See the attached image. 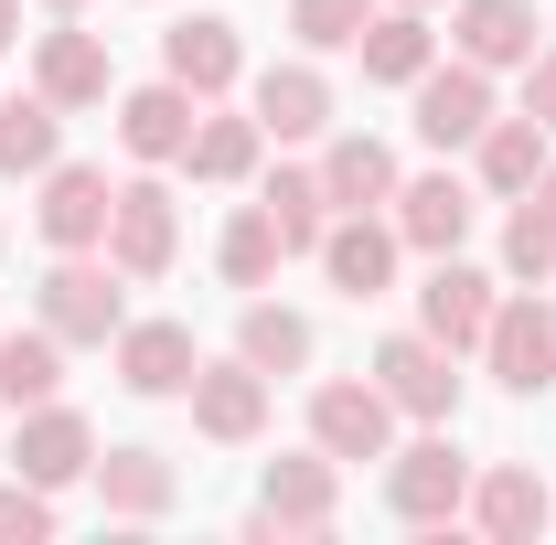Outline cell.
I'll use <instances>...</instances> for the list:
<instances>
[{
    "mask_svg": "<svg viewBox=\"0 0 556 545\" xmlns=\"http://www.w3.org/2000/svg\"><path fill=\"white\" fill-rule=\"evenodd\" d=\"M386 503H396L407 524H460V503H471V460L450 449V428L386 449Z\"/></svg>",
    "mask_w": 556,
    "mask_h": 545,
    "instance_id": "obj_1",
    "label": "cell"
},
{
    "mask_svg": "<svg viewBox=\"0 0 556 545\" xmlns=\"http://www.w3.org/2000/svg\"><path fill=\"white\" fill-rule=\"evenodd\" d=\"M375 385H386L396 417H417V428H450V407H460L450 342H428V332H386V342H375Z\"/></svg>",
    "mask_w": 556,
    "mask_h": 545,
    "instance_id": "obj_2",
    "label": "cell"
},
{
    "mask_svg": "<svg viewBox=\"0 0 556 545\" xmlns=\"http://www.w3.org/2000/svg\"><path fill=\"white\" fill-rule=\"evenodd\" d=\"M482 364H492V385H514V396H546L556 385V300H503L492 310V332H482Z\"/></svg>",
    "mask_w": 556,
    "mask_h": 545,
    "instance_id": "obj_3",
    "label": "cell"
},
{
    "mask_svg": "<svg viewBox=\"0 0 556 545\" xmlns=\"http://www.w3.org/2000/svg\"><path fill=\"white\" fill-rule=\"evenodd\" d=\"M172 246H182V214H172V182H118V204H108V268L118 278H161L172 268Z\"/></svg>",
    "mask_w": 556,
    "mask_h": 545,
    "instance_id": "obj_4",
    "label": "cell"
},
{
    "mask_svg": "<svg viewBox=\"0 0 556 545\" xmlns=\"http://www.w3.org/2000/svg\"><path fill=\"white\" fill-rule=\"evenodd\" d=\"M118 321H129V289H118V268H97V246L43 278V332L54 342H118Z\"/></svg>",
    "mask_w": 556,
    "mask_h": 545,
    "instance_id": "obj_5",
    "label": "cell"
},
{
    "mask_svg": "<svg viewBox=\"0 0 556 545\" xmlns=\"http://www.w3.org/2000/svg\"><path fill=\"white\" fill-rule=\"evenodd\" d=\"M332 503H343V460L311 439V449H289V460H268V481H257V514H268L278 535H321L332 524Z\"/></svg>",
    "mask_w": 556,
    "mask_h": 545,
    "instance_id": "obj_6",
    "label": "cell"
},
{
    "mask_svg": "<svg viewBox=\"0 0 556 545\" xmlns=\"http://www.w3.org/2000/svg\"><path fill=\"white\" fill-rule=\"evenodd\" d=\"M108 204H118V182H108L97 161H54V172H43V204H33V225H43V246L86 257V246H108Z\"/></svg>",
    "mask_w": 556,
    "mask_h": 545,
    "instance_id": "obj_7",
    "label": "cell"
},
{
    "mask_svg": "<svg viewBox=\"0 0 556 545\" xmlns=\"http://www.w3.org/2000/svg\"><path fill=\"white\" fill-rule=\"evenodd\" d=\"M311 439L332 449V460H386L396 449V396L364 375V385H321L311 396Z\"/></svg>",
    "mask_w": 556,
    "mask_h": 545,
    "instance_id": "obj_8",
    "label": "cell"
},
{
    "mask_svg": "<svg viewBox=\"0 0 556 545\" xmlns=\"http://www.w3.org/2000/svg\"><path fill=\"white\" fill-rule=\"evenodd\" d=\"M482 129H492V75L482 65L450 54V65L417 75V139H428V150H471Z\"/></svg>",
    "mask_w": 556,
    "mask_h": 545,
    "instance_id": "obj_9",
    "label": "cell"
},
{
    "mask_svg": "<svg viewBox=\"0 0 556 545\" xmlns=\"http://www.w3.org/2000/svg\"><path fill=\"white\" fill-rule=\"evenodd\" d=\"M11 471H22V481H43V492H65V481H86V471H97V428H86L75 407H54V396H43V407H22Z\"/></svg>",
    "mask_w": 556,
    "mask_h": 545,
    "instance_id": "obj_10",
    "label": "cell"
},
{
    "mask_svg": "<svg viewBox=\"0 0 556 545\" xmlns=\"http://www.w3.org/2000/svg\"><path fill=\"white\" fill-rule=\"evenodd\" d=\"M460 514H471L492 545H535L556 524V492H546V471L503 460V471H471V503H460Z\"/></svg>",
    "mask_w": 556,
    "mask_h": 545,
    "instance_id": "obj_11",
    "label": "cell"
},
{
    "mask_svg": "<svg viewBox=\"0 0 556 545\" xmlns=\"http://www.w3.org/2000/svg\"><path fill=\"white\" fill-rule=\"evenodd\" d=\"M193 428H204L214 449H247L257 428H268V375L236 353V364H193Z\"/></svg>",
    "mask_w": 556,
    "mask_h": 545,
    "instance_id": "obj_12",
    "label": "cell"
},
{
    "mask_svg": "<svg viewBox=\"0 0 556 545\" xmlns=\"http://www.w3.org/2000/svg\"><path fill=\"white\" fill-rule=\"evenodd\" d=\"M492 310H503V300H492V278L460 268V257H439V268H428V289H417V332L450 342V353H482Z\"/></svg>",
    "mask_w": 556,
    "mask_h": 545,
    "instance_id": "obj_13",
    "label": "cell"
},
{
    "mask_svg": "<svg viewBox=\"0 0 556 545\" xmlns=\"http://www.w3.org/2000/svg\"><path fill=\"white\" fill-rule=\"evenodd\" d=\"M161 75H172V86H193V97L214 107V97L247 75V43H236V22H225V11H193V22H172V33H161Z\"/></svg>",
    "mask_w": 556,
    "mask_h": 545,
    "instance_id": "obj_14",
    "label": "cell"
},
{
    "mask_svg": "<svg viewBox=\"0 0 556 545\" xmlns=\"http://www.w3.org/2000/svg\"><path fill=\"white\" fill-rule=\"evenodd\" d=\"M193 118H204L193 86H172V75H161V86H129V97H118V150H129V161H182V150H193Z\"/></svg>",
    "mask_w": 556,
    "mask_h": 545,
    "instance_id": "obj_15",
    "label": "cell"
},
{
    "mask_svg": "<svg viewBox=\"0 0 556 545\" xmlns=\"http://www.w3.org/2000/svg\"><path fill=\"white\" fill-rule=\"evenodd\" d=\"M396 257H407L396 214H343V225L321 236V268H332V289H343V300H386V278H396Z\"/></svg>",
    "mask_w": 556,
    "mask_h": 545,
    "instance_id": "obj_16",
    "label": "cell"
},
{
    "mask_svg": "<svg viewBox=\"0 0 556 545\" xmlns=\"http://www.w3.org/2000/svg\"><path fill=\"white\" fill-rule=\"evenodd\" d=\"M108 353H118V385L129 396H193V364H204L182 321H118Z\"/></svg>",
    "mask_w": 556,
    "mask_h": 545,
    "instance_id": "obj_17",
    "label": "cell"
},
{
    "mask_svg": "<svg viewBox=\"0 0 556 545\" xmlns=\"http://www.w3.org/2000/svg\"><path fill=\"white\" fill-rule=\"evenodd\" d=\"M450 43H460V65H535V0H460L450 11Z\"/></svg>",
    "mask_w": 556,
    "mask_h": 545,
    "instance_id": "obj_18",
    "label": "cell"
},
{
    "mask_svg": "<svg viewBox=\"0 0 556 545\" xmlns=\"http://www.w3.org/2000/svg\"><path fill=\"white\" fill-rule=\"evenodd\" d=\"M471 182H450V172H428V182H396V236H407L417 257H460V236H471Z\"/></svg>",
    "mask_w": 556,
    "mask_h": 545,
    "instance_id": "obj_19",
    "label": "cell"
},
{
    "mask_svg": "<svg viewBox=\"0 0 556 545\" xmlns=\"http://www.w3.org/2000/svg\"><path fill=\"white\" fill-rule=\"evenodd\" d=\"M33 86L54 97V107H108V43L97 33H75V11L43 33V54H33Z\"/></svg>",
    "mask_w": 556,
    "mask_h": 545,
    "instance_id": "obj_20",
    "label": "cell"
},
{
    "mask_svg": "<svg viewBox=\"0 0 556 545\" xmlns=\"http://www.w3.org/2000/svg\"><path fill=\"white\" fill-rule=\"evenodd\" d=\"M257 129L268 139H321L332 129V75L311 65V54L300 65H268L257 75Z\"/></svg>",
    "mask_w": 556,
    "mask_h": 545,
    "instance_id": "obj_21",
    "label": "cell"
},
{
    "mask_svg": "<svg viewBox=\"0 0 556 545\" xmlns=\"http://www.w3.org/2000/svg\"><path fill=\"white\" fill-rule=\"evenodd\" d=\"M503 278L514 289H556V172H535L514 193V225H503Z\"/></svg>",
    "mask_w": 556,
    "mask_h": 545,
    "instance_id": "obj_22",
    "label": "cell"
},
{
    "mask_svg": "<svg viewBox=\"0 0 556 545\" xmlns=\"http://www.w3.org/2000/svg\"><path fill=\"white\" fill-rule=\"evenodd\" d=\"M353 54H364V75H375V86H417V75L439 65V33H428V11H407V0H396V11H375V22L353 33Z\"/></svg>",
    "mask_w": 556,
    "mask_h": 545,
    "instance_id": "obj_23",
    "label": "cell"
},
{
    "mask_svg": "<svg viewBox=\"0 0 556 545\" xmlns=\"http://www.w3.org/2000/svg\"><path fill=\"white\" fill-rule=\"evenodd\" d=\"M321 193H332V214H375V204H396V150L386 139H332L321 150Z\"/></svg>",
    "mask_w": 556,
    "mask_h": 545,
    "instance_id": "obj_24",
    "label": "cell"
},
{
    "mask_svg": "<svg viewBox=\"0 0 556 545\" xmlns=\"http://www.w3.org/2000/svg\"><path fill=\"white\" fill-rule=\"evenodd\" d=\"M86 481H97V503H108V514H129V524L172 514V492H182L161 449H97V471H86Z\"/></svg>",
    "mask_w": 556,
    "mask_h": 545,
    "instance_id": "obj_25",
    "label": "cell"
},
{
    "mask_svg": "<svg viewBox=\"0 0 556 545\" xmlns=\"http://www.w3.org/2000/svg\"><path fill=\"white\" fill-rule=\"evenodd\" d=\"M471 172H482V193H503V204H514V193L546 172V129H535V118H492V129L471 139Z\"/></svg>",
    "mask_w": 556,
    "mask_h": 545,
    "instance_id": "obj_26",
    "label": "cell"
},
{
    "mask_svg": "<svg viewBox=\"0 0 556 545\" xmlns=\"http://www.w3.org/2000/svg\"><path fill=\"white\" fill-rule=\"evenodd\" d=\"M54 161H65V107L33 86L0 107V172H54Z\"/></svg>",
    "mask_w": 556,
    "mask_h": 545,
    "instance_id": "obj_27",
    "label": "cell"
},
{
    "mask_svg": "<svg viewBox=\"0 0 556 545\" xmlns=\"http://www.w3.org/2000/svg\"><path fill=\"white\" fill-rule=\"evenodd\" d=\"M257 150H268V129H257V107H247V118H193V150H182V161H193V182H247V172H257Z\"/></svg>",
    "mask_w": 556,
    "mask_h": 545,
    "instance_id": "obj_28",
    "label": "cell"
},
{
    "mask_svg": "<svg viewBox=\"0 0 556 545\" xmlns=\"http://www.w3.org/2000/svg\"><path fill=\"white\" fill-rule=\"evenodd\" d=\"M54 385H65V342L43 321L33 332H0V407H43Z\"/></svg>",
    "mask_w": 556,
    "mask_h": 545,
    "instance_id": "obj_29",
    "label": "cell"
},
{
    "mask_svg": "<svg viewBox=\"0 0 556 545\" xmlns=\"http://www.w3.org/2000/svg\"><path fill=\"white\" fill-rule=\"evenodd\" d=\"M257 204H268V225H278V246H289V257H300V246L321 257V236H332V193H321V172H278Z\"/></svg>",
    "mask_w": 556,
    "mask_h": 545,
    "instance_id": "obj_30",
    "label": "cell"
},
{
    "mask_svg": "<svg viewBox=\"0 0 556 545\" xmlns=\"http://www.w3.org/2000/svg\"><path fill=\"white\" fill-rule=\"evenodd\" d=\"M236 353H247L257 375H300V364H311V321H300V310H278V300H247Z\"/></svg>",
    "mask_w": 556,
    "mask_h": 545,
    "instance_id": "obj_31",
    "label": "cell"
},
{
    "mask_svg": "<svg viewBox=\"0 0 556 545\" xmlns=\"http://www.w3.org/2000/svg\"><path fill=\"white\" fill-rule=\"evenodd\" d=\"M278 257H289V246H278L268 204H247L236 225H225V246H214V268L236 278V289H268V278H278Z\"/></svg>",
    "mask_w": 556,
    "mask_h": 545,
    "instance_id": "obj_32",
    "label": "cell"
},
{
    "mask_svg": "<svg viewBox=\"0 0 556 545\" xmlns=\"http://www.w3.org/2000/svg\"><path fill=\"white\" fill-rule=\"evenodd\" d=\"M364 22H375V0H289V33H300V54H343Z\"/></svg>",
    "mask_w": 556,
    "mask_h": 545,
    "instance_id": "obj_33",
    "label": "cell"
},
{
    "mask_svg": "<svg viewBox=\"0 0 556 545\" xmlns=\"http://www.w3.org/2000/svg\"><path fill=\"white\" fill-rule=\"evenodd\" d=\"M54 535V492L43 481H0V545H43Z\"/></svg>",
    "mask_w": 556,
    "mask_h": 545,
    "instance_id": "obj_34",
    "label": "cell"
},
{
    "mask_svg": "<svg viewBox=\"0 0 556 545\" xmlns=\"http://www.w3.org/2000/svg\"><path fill=\"white\" fill-rule=\"evenodd\" d=\"M525 118L556 129V54H546V43H535V65H525Z\"/></svg>",
    "mask_w": 556,
    "mask_h": 545,
    "instance_id": "obj_35",
    "label": "cell"
},
{
    "mask_svg": "<svg viewBox=\"0 0 556 545\" xmlns=\"http://www.w3.org/2000/svg\"><path fill=\"white\" fill-rule=\"evenodd\" d=\"M11 43H22V0H0V54H11Z\"/></svg>",
    "mask_w": 556,
    "mask_h": 545,
    "instance_id": "obj_36",
    "label": "cell"
},
{
    "mask_svg": "<svg viewBox=\"0 0 556 545\" xmlns=\"http://www.w3.org/2000/svg\"><path fill=\"white\" fill-rule=\"evenodd\" d=\"M54 11H86V0H54Z\"/></svg>",
    "mask_w": 556,
    "mask_h": 545,
    "instance_id": "obj_37",
    "label": "cell"
},
{
    "mask_svg": "<svg viewBox=\"0 0 556 545\" xmlns=\"http://www.w3.org/2000/svg\"><path fill=\"white\" fill-rule=\"evenodd\" d=\"M407 11H428V0H407Z\"/></svg>",
    "mask_w": 556,
    "mask_h": 545,
    "instance_id": "obj_38",
    "label": "cell"
}]
</instances>
